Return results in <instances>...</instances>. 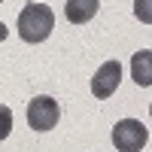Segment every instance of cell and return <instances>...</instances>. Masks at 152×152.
<instances>
[{"instance_id": "1", "label": "cell", "mask_w": 152, "mask_h": 152, "mask_svg": "<svg viewBox=\"0 0 152 152\" xmlns=\"http://www.w3.org/2000/svg\"><path fill=\"white\" fill-rule=\"evenodd\" d=\"M55 28V15L46 3H28L18 12V37L24 43H43Z\"/></svg>"}, {"instance_id": "2", "label": "cell", "mask_w": 152, "mask_h": 152, "mask_svg": "<svg viewBox=\"0 0 152 152\" xmlns=\"http://www.w3.org/2000/svg\"><path fill=\"white\" fill-rule=\"evenodd\" d=\"M149 140V131L140 119H122L113 128V146L119 152H140Z\"/></svg>"}, {"instance_id": "3", "label": "cell", "mask_w": 152, "mask_h": 152, "mask_svg": "<svg viewBox=\"0 0 152 152\" xmlns=\"http://www.w3.org/2000/svg\"><path fill=\"white\" fill-rule=\"evenodd\" d=\"M58 119H61V107H58L55 97L40 94L28 104V125L34 131H52L58 125Z\"/></svg>"}, {"instance_id": "4", "label": "cell", "mask_w": 152, "mask_h": 152, "mask_svg": "<svg viewBox=\"0 0 152 152\" xmlns=\"http://www.w3.org/2000/svg\"><path fill=\"white\" fill-rule=\"evenodd\" d=\"M122 82V67H119V61H107V64H100L97 73L91 76V94L94 97H110V94H116V88Z\"/></svg>"}, {"instance_id": "5", "label": "cell", "mask_w": 152, "mask_h": 152, "mask_svg": "<svg viewBox=\"0 0 152 152\" xmlns=\"http://www.w3.org/2000/svg\"><path fill=\"white\" fill-rule=\"evenodd\" d=\"M100 6V0H67L64 3V15L70 24H85L94 18V12Z\"/></svg>"}, {"instance_id": "6", "label": "cell", "mask_w": 152, "mask_h": 152, "mask_svg": "<svg viewBox=\"0 0 152 152\" xmlns=\"http://www.w3.org/2000/svg\"><path fill=\"white\" fill-rule=\"evenodd\" d=\"M131 70H134V82L149 88L152 85V70H149V49H140L134 58H131Z\"/></svg>"}, {"instance_id": "7", "label": "cell", "mask_w": 152, "mask_h": 152, "mask_svg": "<svg viewBox=\"0 0 152 152\" xmlns=\"http://www.w3.org/2000/svg\"><path fill=\"white\" fill-rule=\"evenodd\" d=\"M12 134V110L0 104V140H6Z\"/></svg>"}, {"instance_id": "8", "label": "cell", "mask_w": 152, "mask_h": 152, "mask_svg": "<svg viewBox=\"0 0 152 152\" xmlns=\"http://www.w3.org/2000/svg\"><path fill=\"white\" fill-rule=\"evenodd\" d=\"M6 37H9V28H6V24H0V43H3Z\"/></svg>"}, {"instance_id": "9", "label": "cell", "mask_w": 152, "mask_h": 152, "mask_svg": "<svg viewBox=\"0 0 152 152\" xmlns=\"http://www.w3.org/2000/svg\"><path fill=\"white\" fill-rule=\"evenodd\" d=\"M0 3H3V0H0Z\"/></svg>"}]
</instances>
